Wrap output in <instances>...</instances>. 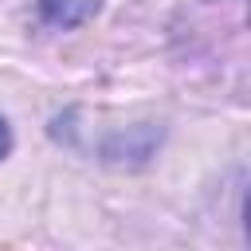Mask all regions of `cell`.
Returning <instances> with one entry per match:
<instances>
[{"instance_id":"7a4b0ae2","label":"cell","mask_w":251,"mask_h":251,"mask_svg":"<svg viewBox=\"0 0 251 251\" xmlns=\"http://www.w3.org/2000/svg\"><path fill=\"white\" fill-rule=\"evenodd\" d=\"M8 149H12V129H8V122L0 118V161L8 157Z\"/></svg>"},{"instance_id":"6da1fadb","label":"cell","mask_w":251,"mask_h":251,"mask_svg":"<svg viewBox=\"0 0 251 251\" xmlns=\"http://www.w3.org/2000/svg\"><path fill=\"white\" fill-rule=\"evenodd\" d=\"M35 8H39V20H43L47 27L71 31V27L86 24V20L102 8V0H35Z\"/></svg>"}]
</instances>
